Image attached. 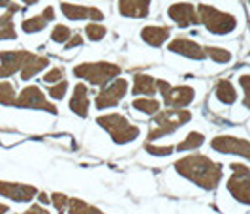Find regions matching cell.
<instances>
[{
  "mask_svg": "<svg viewBox=\"0 0 250 214\" xmlns=\"http://www.w3.org/2000/svg\"><path fill=\"white\" fill-rule=\"evenodd\" d=\"M96 124L109 134V137L115 145H128L139 137V128L136 124H132L125 115L121 113L100 115L96 118Z\"/></svg>",
  "mask_w": 250,
  "mask_h": 214,
  "instance_id": "3",
  "label": "cell"
},
{
  "mask_svg": "<svg viewBox=\"0 0 250 214\" xmlns=\"http://www.w3.org/2000/svg\"><path fill=\"white\" fill-rule=\"evenodd\" d=\"M83 43V36L81 34H74L72 38L68 39V43H66V49H74V47H79Z\"/></svg>",
  "mask_w": 250,
  "mask_h": 214,
  "instance_id": "36",
  "label": "cell"
},
{
  "mask_svg": "<svg viewBox=\"0 0 250 214\" xmlns=\"http://www.w3.org/2000/svg\"><path fill=\"white\" fill-rule=\"evenodd\" d=\"M85 34H87V38L90 41H100V39L105 38V34H107V28L100 23H88L85 26Z\"/></svg>",
  "mask_w": 250,
  "mask_h": 214,
  "instance_id": "29",
  "label": "cell"
},
{
  "mask_svg": "<svg viewBox=\"0 0 250 214\" xmlns=\"http://www.w3.org/2000/svg\"><path fill=\"white\" fill-rule=\"evenodd\" d=\"M17 100V92L13 88L12 83L8 81H0V105H6V107H13Z\"/></svg>",
  "mask_w": 250,
  "mask_h": 214,
  "instance_id": "27",
  "label": "cell"
},
{
  "mask_svg": "<svg viewBox=\"0 0 250 214\" xmlns=\"http://www.w3.org/2000/svg\"><path fill=\"white\" fill-rule=\"evenodd\" d=\"M88 214H105V213H102L100 209H96V207H92V205H90V209H88Z\"/></svg>",
  "mask_w": 250,
  "mask_h": 214,
  "instance_id": "41",
  "label": "cell"
},
{
  "mask_svg": "<svg viewBox=\"0 0 250 214\" xmlns=\"http://www.w3.org/2000/svg\"><path fill=\"white\" fill-rule=\"evenodd\" d=\"M167 17L181 28L187 26L200 25V17H198V8L190 2H175L167 8Z\"/></svg>",
  "mask_w": 250,
  "mask_h": 214,
  "instance_id": "12",
  "label": "cell"
},
{
  "mask_svg": "<svg viewBox=\"0 0 250 214\" xmlns=\"http://www.w3.org/2000/svg\"><path fill=\"white\" fill-rule=\"evenodd\" d=\"M0 195L15 203H30L38 195V188L23 182H8L0 180Z\"/></svg>",
  "mask_w": 250,
  "mask_h": 214,
  "instance_id": "13",
  "label": "cell"
},
{
  "mask_svg": "<svg viewBox=\"0 0 250 214\" xmlns=\"http://www.w3.org/2000/svg\"><path fill=\"white\" fill-rule=\"evenodd\" d=\"M173 167L183 178L190 180L201 190H214L224 176L222 165L213 162L205 154H188L177 160Z\"/></svg>",
  "mask_w": 250,
  "mask_h": 214,
  "instance_id": "1",
  "label": "cell"
},
{
  "mask_svg": "<svg viewBox=\"0 0 250 214\" xmlns=\"http://www.w3.org/2000/svg\"><path fill=\"white\" fill-rule=\"evenodd\" d=\"M15 12H19V6L12 4V8H8V12L4 15H0V41L17 38L15 23H13V13Z\"/></svg>",
  "mask_w": 250,
  "mask_h": 214,
  "instance_id": "21",
  "label": "cell"
},
{
  "mask_svg": "<svg viewBox=\"0 0 250 214\" xmlns=\"http://www.w3.org/2000/svg\"><path fill=\"white\" fill-rule=\"evenodd\" d=\"M198 17L200 23L214 36H226L237 28V19L228 12H222L218 8H213L209 4L198 6Z\"/></svg>",
  "mask_w": 250,
  "mask_h": 214,
  "instance_id": "5",
  "label": "cell"
},
{
  "mask_svg": "<svg viewBox=\"0 0 250 214\" xmlns=\"http://www.w3.org/2000/svg\"><path fill=\"white\" fill-rule=\"evenodd\" d=\"M21 2H25L26 6H34L36 2H40V0H21Z\"/></svg>",
  "mask_w": 250,
  "mask_h": 214,
  "instance_id": "42",
  "label": "cell"
},
{
  "mask_svg": "<svg viewBox=\"0 0 250 214\" xmlns=\"http://www.w3.org/2000/svg\"><path fill=\"white\" fill-rule=\"evenodd\" d=\"M0 8H12V0H0Z\"/></svg>",
  "mask_w": 250,
  "mask_h": 214,
  "instance_id": "40",
  "label": "cell"
},
{
  "mask_svg": "<svg viewBox=\"0 0 250 214\" xmlns=\"http://www.w3.org/2000/svg\"><path fill=\"white\" fill-rule=\"evenodd\" d=\"M74 34H72V30H70V26L66 25H55V28L51 30V39L55 41V43H68V39L72 38Z\"/></svg>",
  "mask_w": 250,
  "mask_h": 214,
  "instance_id": "28",
  "label": "cell"
},
{
  "mask_svg": "<svg viewBox=\"0 0 250 214\" xmlns=\"http://www.w3.org/2000/svg\"><path fill=\"white\" fill-rule=\"evenodd\" d=\"M211 147L216 152L222 154H235L250 162V141L243 137H235V136H216L211 141Z\"/></svg>",
  "mask_w": 250,
  "mask_h": 214,
  "instance_id": "11",
  "label": "cell"
},
{
  "mask_svg": "<svg viewBox=\"0 0 250 214\" xmlns=\"http://www.w3.org/2000/svg\"><path fill=\"white\" fill-rule=\"evenodd\" d=\"M239 85L245 92V98H243V105L250 109V76H241L239 77Z\"/></svg>",
  "mask_w": 250,
  "mask_h": 214,
  "instance_id": "35",
  "label": "cell"
},
{
  "mask_svg": "<svg viewBox=\"0 0 250 214\" xmlns=\"http://www.w3.org/2000/svg\"><path fill=\"white\" fill-rule=\"evenodd\" d=\"M43 83H47V85H55V83H59V81H62L64 79V70L62 68H51L49 72H45L43 74Z\"/></svg>",
  "mask_w": 250,
  "mask_h": 214,
  "instance_id": "33",
  "label": "cell"
},
{
  "mask_svg": "<svg viewBox=\"0 0 250 214\" xmlns=\"http://www.w3.org/2000/svg\"><path fill=\"white\" fill-rule=\"evenodd\" d=\"M132 107L136 109V111H139V113L143 115H154L160 111V101L154 100V98H136V100L132 101Z\"/></svg>",
  "mask_w": 250,
  "mask_h": 214,
  "instance_id": "25",
  "label": "cell"
},
{
  "mask_svg": "<svg viewBox=\"0 0 250 214\" xmlns=\"http://www.w3.org/2000/svg\"><path fill=\"white\" fill-rule=\"evenodd\" d=\"M38 201L40 203H49L51 199H49V195H47V194H45V192H38Z\"/></svg>",
  "mask_w": 250,
  "mask_h": 214,
  "instance_id": "38",
  "label": "cell"
},
{
  "mask_svg": "<svg viewBox=\"0 0 250 214\" xmlns=\"http://www.w3.org/2000/svg\"><path fill=\"white\" fill-rule=\"evenodd\" d=\"M68 107L79 118H87L88 117V88L85 83H77L74 87V92H72Z\"/></svg>",
  "mask_w": 250,
  "mask_h": 214,
  "instance_id": "17",
  "label": "cell"
},
{
  "mask_svg": "<svg viewBox=\"0 0 250 214\" xmlns=\"http://www.w3.org/2000/svg\"><path fill=\"white\" fill-rule=\"evenodd\" d=\"M47 66H49V58H47V57L34 55V57L25 64V68L19 72V74H21V79H23V81H28V79H32L34 76H38L40 72H43Z\"/></svg>",
  "mask_w": 250,
  "mask_h": 214,
  "instance_id": "23",
  "label": "cell"
},
{
  "mask_svg": "<svg viewBox=\"0 0 250 214\" xmlns=\"http://www.w3.org/2000/svg\"><path fill=\"white\" fill-rule=\"evenodd\" d=\"M229 169H231V176L226 182V188L229 192V195L235 201L250 207V167L233 162L229 165Z\"/></svg>",
  "mask_w": 250,
  "mask_h": 214,
  "instance_id": "7",
  "label": "cell"
},
{
  "mask_svg": "<svg viewBox=\"0 0 250 214\" xmlns=\"http://www.w3.org/2000/svg\"><path fill=\"white\" fill-rule=\"evenodd\" d=\"M119 13L128 19H145L150 13V0H119Z\"/></svg>",
  "mask_w": 250,
  "mask_h": 214,
  "instance_id": "16",
  "label": "cell"
},
{
  "mask_svg": "<svg viewBox=\"0 0 250 214\" xmlns=\"http://www.w3.org/2000/svg\"><path fill=\"white\" fill-rule=\"evenodd\" d=\"M74 76L81 81H87L92 87H105L113 79L121 76V66L115 62H83L74 68Z\"/></svg>",
  "mask_w": 250,
  "mask_h": 214,
  "instance_id": "4",
  "label": "cell"
},
{
  "mask_svg": "<svg viewBox=\"0 0 250 214\" xmlns=\"http://www.w3.org/2000/svg\"><path fill=\"white\" fill-rule=\"evenodd\" d=\"M23 214H51L47 209H43V207H40V205H32V207H28V211Z\"/></svg>",
  "mask_w": 250,
  "mask_h": 214,
  "instance_id": "37",
  "label": "cell"
},
{
  "mask_svg": "<svg viewBox=\"0 0 250 214\" xmlns=\"http://www.w3.org/2000/svg\"><path fill=\"white\" fill-rule=\"evenodd\" d=\"M88 209L90 205L79 197H70L68 201V207H66V213L68 214H88Z\"/></svg>",
  "mask_w": 250,
  "mask_h": 214,
  "instance_id": "30",
  "label": "cell"
},
{
  "mask_svg": "<svg viewBox=\"0 0 250 214\" xmlns=\"http://www.w3.org/2000/svg\"><path fill=\"white\" fill-rule=\"evenodd\" d=\"M249 30H250V25H249Z\"/></svg>",
  "mask_w": 250,
  "mask_h": 214,
  "instance_id": "43",
  "label": "cell"
},
{
  "mask_svg": "<svg viewBox=\"0 0 250 214\" xmlns=\"http://www.w3.org/2000/svg\"><path fill=\"white\" fill-rule=\"evenodd\" d=\"M132 94L152 98L156 94V79L149 74H136L134 76V85H132Z\"/></svg>",
  "mask_w": 250,
  "mask_h": 214,
  "instance_id": "20",
  "label": "cell"
},
{
  "mask_svg": "<svg viewBox=\"0 0 250 214\" xmlns=\"http://www.w3.org/2000/svg\"><path fill=\"white\" fill-rule=\"evenodd\" d=\"M167 49L169 53H175V55H181V57H185V58H190V60H205L207 57H205V49L201 47L198 41H194V39L190 38H175L169 41V45H167Z\"/></svg>",
  "mask_w": 250,
  "mask_h": 214,
  "instance_id": "15",
  "label": "cell"
},
{
  "mask_svg": "<svg viewBox=\"0 0 250 214\" xmlns=\"http://www.w3.org/2000/svg\"><path fill=\"white\" fill-rule=\"evenodd\" d=\"M145 152H149L152 156H169V154L175 152V145H169V147H154V145L147 143V145H145Z\"/></svg>",
  "mask_w": 250,
  "mask_h": 214,
  "instance_id": "34",
  "label": "cell"
},
{
  "mask_svg": "<svg viewBox=\"0 0 250 214\" xmlns=\"http://www.w3.org/2000/svg\"><path fill=\"white\" fill-rule=\"evenodd\" d=\"M8 213H10V207L4 205V203H0V214H8Z\"/></svg>",
  "mask_w": 250,
  "mask_h": 214,
  "instance_id": "39",
  "label": "cell"
},
{
  "mask_svg": "<svg viewBox=\"0 0 250 214\" xmlns=\"http://www.w3.org/2000/svg\"><path fill=\"white\" fill-rule=\"evenodd\" d=\"M51 21H55V8H53V6H47L42 13L25 19V21L21 23V28H23V32H26V34H36V32H42L45 26L49 25Z\"/></svg>",
  "mask_w": 250,
  "mask_h": 214,
  "instance_id": "18",
  "label": "cell"
},
{
  "mask_svg": "<svg viewBox=\"0 0 250 214\" xmlns=\"http://www.w3.org/2000/svg\"><path fill=\"white\" fill-rule=\"evenodd\" d=\"M214 94H216L218 101H222L226 105H233L237 101V90L229 79H220L214 87Z\"/></svg>",
  "mask_w": 250,
  "mask_h": 214,
  "instance_id": "22",
  "label": "cell"
},
{
  "mask_svg": "<svg viewBox=\"0 0 250 214\" xmlns=\"http://www.w3.org/2000/svg\"><path fill=\"white\" fill-rule=\"evenodd\" d=\"M13 107H19V109H36V111H45V113L57 115V107L55 103H51L45 96V92L36 85H30L25 87L19 94H17V100Z\"/></svg>",
  "mask_w": 250,
  "mask_h": 214,
  "instance_id": "8",
  "label": "cell"
},
{
  "mask_svg": "<svg viewBox=\"0 0 250 214\" xmlns=\"http://www.w3.org/2000/svg\"><path fill=\"white\" fill-rule=\"evenodd\" d=\"M68 201H70V197H68L66 194H61V192H55V194H51V203L55 205V209L59 211V214L66 213Z\"/></svg>",
  "mask_w": 250,
  "mask_h": 214,
  "instance_id": "32",
  "label": "cell"
},
{
  "mask_svg": "<svg viewBox=\"0 0 250 214\" xmlns=\"http://www.w3.org/2000/svg\"><path fill=\"white\" fill-rule=\"evenodd\" d=\"M203 143H205V136H203L201 132H190L181 143H177L175 145V152L196 151V149H200Z\"/></svg>",
  "mask_w": 250,
  "mask_h": 214,
  "instance_id": "24",
  "label": "cell"
},
{
  "mask_svg": "<svg viewBox=\"0 0 250 214\" xmlns=\"http://www.w3.org/2000/svg\"><path fill=\"white\" fill-rule=\"evenodd\" d=\"M47 92H49L51 100H62L64 96H66V92H68V81L62 79V81H59V83L51 85Z\"/></svg>",
  "mask_w": 250,
  "mask_h": 214,
  "instance_id": "31",
  "label": "cell"
},
{
  "mask_svg": "<svg viewBox=\"0 0 250 214\" xmlns=\"http://www.w3.org/2000/svg\"><path fill=\"white\" fill-rule=\"evenodd\" d=\"M156 90L162 96L164 105L169 109H185L196 100V90L188 85L173 87L171 83H167L164 79H156Z\"/></svg>",
  "mask_w": 250,
  "mask_h": 214,
  "instance_id": "6",
  "label": "cell"
},
{
  "mask_svg": "<svg viewBox=\"0 0 250 214\" xmlns=\"http://www.w3.org/2000/svg\"><path fill=\"white\" fill-rule=\"evenodd\" d=\"M128 87H130V85H128V79H125V77L113 79L111 83H107V85L96 94V98H94L96 109H98V111H105V109H111L115 105H119L121 100L128 94Z\"/></svg>",
  "mask_w": 250,
  "mask_h": 214,
  "instance_id": "9",
  "label": "cell"
},
{
  "mask_svg": "<svg viewBox=\"0 0 250 214\" xmlns=\"http://www.w3.org/2000/svg\"><path fill=\"white\" fill-rule=\"evenodd\" d=\"M169 36H171V30L167 26L149 25L141 28V39L150 47H162L164 43L169 39Z\"/></svg>",
  "mask_w": 250,
  "mask_h": 214,
  "instance_id": "19",
  "label": "cell"
},
{
  "mask_svg": "<svg viewBox=\"0 0 250 214\" xmlns=\"http://www.w3.org/2000/svg\"><path fill=\"white\" fill-rule=\"evenodd\" d=\"M32 57H34V53L26 49L0 51V79L12 77L13 74L21 72Z\"/></svg>",
  "mask_w": 250,
  "mask_h": 214,
  "instance_id": "10",
  "label": "cell"
},
{
  "mask_svg": "<svg viewBox=\"0 0 250 214\" xmlns=\"http://www.w3.org/2000/svg\"><path fill=\"white\" fill-rule=\"evenodd\" d=\"M190 120H192V113L188 109H164V111L160 109L150 120L147 139L150 143V141L162 139L166 136H171L185 124H188Z\"/></svg>",
  "mask_w": 250,
  "mask_h": 214,
  "instance_id": "2",
  "label": "cell"
},
{
  "mask_svg": "<svg viewBox=\"0 0 250 214\" xmlns=\"http://www.w3.org/2000/svg\"><path fill=\"white\" fill-rule=\"evenodd\" d=\"M203 49H205V57H209V58H211L213 62H216V64H228V62H231V58H233L231 51L224 49V47L205 45Z\"/></svg>",
  "mask_w": 250,
  "mask_h": 214,
  "instance_id": "26",
  "label": "cell"
},
{
  "mask_svg": "<svg viewBox=\"0 0 250 214\" xmlns=\"http://www.w3.org/2000/svg\"><path fill=\"white\" fill-rule=\"evenodd\" d=\"M249 4H250V0H249Z\"/></svg>",
  "mask_w": 250,
  "mask_h": 214,
  "instance_id": "44",
  "label": "cell"
},
{
  "mask_svg": "<svg viewBox=\"0 0 250 214\" xmlns=\"http://www.w3.org/2000/svg\"><path fill=\"white\" fill-rule=\"evenodd\" d=\"M61 12L70 21H92V23H100L102 19H104V12L98 10V8L72 4V2H61Z\"/></svg>",
  "mask_w": 250,
  "mask_h": 214,
  "instance_id": "14",
  "label": "cell"
}]
</instances>
